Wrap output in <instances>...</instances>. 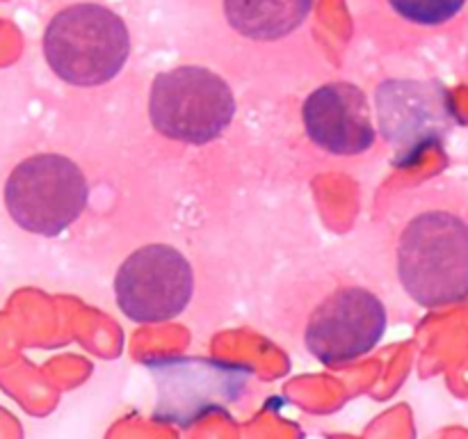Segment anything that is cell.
I'll list each match as a JSON object with an SVG mask.
<instances>
[{
  "label": "cell",
  "instance_id": "1",
  "mask_svg": "<svg viewBox=\"0 0 468 439\" xmlns=\"http://www.w3.org/2000/svg\"><path fill=\"white\" fill-rule=\"evenodd\" d=\"M402 291L419 306L468 300V190H432L416 204L393 245Z\"/></svg>",
  "mask_w": 468,
  "mask_h": 439
},
{
  "label": "cell",
  "instance_id": "2",
  "mask_svg": "<svg viewBox=\"0 0 468 439\" xmlns=\"http://www.w3.org/2000/svg\"><path fill=\"white\" fill-rule=\"evenodd\" d=\"M131 30L114 9L101 3H73L46 23L41 53L50 71L73 87L114 80L131 58Z\"/></svg>",
  "mask_w": 468,
  "mask_h": 439
},
{
  "label": "cell",
  "instance_id": "3",
  "mask_svg": "<svg viewBox=\"0 0 468 439\" xmlns=\"http://www.w3.org/2000/svg\"><path fill=\"white\" fill-rule=\"evenodd\" d=\"M7 215L23 231L55 238L78 222L90 201V183L76 160L44 151L14 165L3 186Z\"/></svg>",
  "mask_w": 468,
  "mask_h": 439
},
{
  "label": "cell",
  "instance_id": "4",
  "mask_svg": "<svg viewBox=\"0 0 468 439\" xmlns=\"http://www.w3.org/2000/svg\"><path fill=\"white\" fill-rule=\"evenodd\" d=\"M236 110V94L229 82L199 64L160 71L151 82V126L181 145L204 146L222 137Z\"/></svg>",
  "mask_w": 468,
  "mask_h": 439
},
{
  "label": "cell",
  "instance_id": "5",
  "mask_svg": "<svg viewBox=\"0 0 468 439\" xmlns=\"http://www.w3.org/2000/svg\"><path fill=\"white\" fill-rule=\"evenodd\" d=\"M378 122L396 163H414L457 126L452 91L434 78H388L375 91Z\"/></svg>",
  "mask_w": 468,
  "mask_h": 439
},
{
  "label": "cell",
  "instance_id": "6",
  "mask_svg": "<svg viewBox=\"0 0 468 439\" xmlns=\"http://www.w3.org/2000/svg\"><path fill=\"white\" fill-rule=\"evenodd\" d=\"M195 293V270L181 250L151 242L133 252L114 274V300L133 323L176 318Z\"/></svg>",
  "mask_w": 468,
  "mask_h": 439
},
{
  "label": "cell",
  "instance_id": "7",
  "mask_svg": "<svg viewBox=\"0 0 468 439\" xmlns=\"http://www.w3.org/2000/svg\"><path fill=\"white\" fill-rule=\"evenodd\" d=\"M387 306L364 286H341L314 309L304 329V346L320 364L341 366L368 355L384 338Z\"/></svg>",
  "mask_w": 468,
  "mask_h": 439
},
{
  "label": "cell",
  "instance_id": "8",
  "mask_svg": "<svg viewBox=\"0 0 468 439\" xmlns=\"http://www.w3.org/2000/svg\"><path fill=\"white\" fill-rule=\"evenodd\" d=\"M158 384L155 416L169 423H192L208 412L224 410L240 398L247 370L206 357L149 361Z\"/></svg>",
  "mask_w": 468,
  "mask_h": 439
},
{
  "label": "cell",
  "instance_id": "9",
  "mask_svg": "<svg viewBox=\"0 0 468 439\" xmlns=\"http://www.w3.org/2000/svg\"><path fill=\"white\" fill-rule=\"evenodd\" d=\"M302 122L309 140L334 155L366 154L378 140L364 90L347 80L311 91L302 105Z\"/></svg>",
  "mask_w": 468,
  "mask_h": 439
},
{
  "label": "cell",
  "instance_id": "10",
  "mask_svg": "<svg viewBox=\"0 0 468 439\" xmlns=\"http://www.w3.org/2000/svg\"><path fill=\"white\" fill-rule=\"evenodd\" d=\"M315 0H222L224 18L250 41H279L300 30L314 14Z\"/></svg>",
  "mask_w": 468,
  "mask_h": 439
},
{
  "label": "cell",
  "instance_id": "11",
  "mask_svg": "<svg viewBox=\"0 0 468 439\" xmlns=\"http://www.w3.org/2000/svg\"><path fill=\"white\" fill-rule=\"evenodd\" d=\"M387 5L411 26L439 27L460 18L468 0H387Z\"/></svg>",
  "mask_w": 468,
  "mask_h": 439
}]
</instances>
